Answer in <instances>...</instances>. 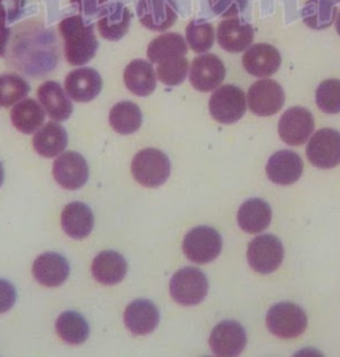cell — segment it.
I'll return each instance as SVG.
<instances>
[{
  "label": "cell",
  "mask_w": 340,
  "mask_h": 357,
  "mask_svg": "<svg viewBox=\"0 0 340 357\" xmlns=\"http://www.w3.org/2000/svg\"><path fill=\"white\" fill-rule=\"evenodd\" d=\"M94 24L87 23L82 15L61 20L59 31L64 40V55L69 66H85L95 57L98 42Z\"/></svg>",
  "instance_id": "cell-1"
},
{
  "label": "cell",
  "mask_w": 340,
  "mask_h": 357,
  "mask_svg": "<svg viewBox=\"0 0 340 357\" xmlns=\"http://www.w3.org/2000/svg\"><path fill=\"white\" fill-rule=\"evenodd\" d=\"M131 169L137 182L150 189L160 188L170 177L169 157L154 148L138 151Z\"/></svg>",
  "instance_id": "cell-2"
},
{
  "label": "cell",
  "mask_w": 340,
  "mask_h": 357,
  "mask_svg": "<svg viewBox=\"0 0 340 357\" xmlns=\"http://www.w3.org/2000/svg\"><path fill=\"white\" fill-rule=\"evenodd\" d=\"M307 315L294 303L282 302L272 305L266 316V326L274 336L295 339L307 330Z\"/></svg>",
  "instance_id": "cell-3"
},
{
  "label": "cell",
  "mask_w": 340,
  "mask_h": 357,
  "mask_svg": "<svg viewBox=\"0 0 340 357\" xmlns=\"http://www.w3.org/2000/svg\"><path fill=\"white\" fill-rule=\"evenodd\" d=\"M169 289L175 302L191 307L204 302L209 291V282L201 270L185 267L173 275Z\"/></svg>",
  "instance_id": "cell-4"
},
{
  "label": "cell",
  "mask_w": 340,
  "mask_h": 357,
  "mask_svg": "<svg viewBox=\"0 0 340 357\" xmlns=\"http://www.w3.org/2000/svg\"><path fill=\"white\" fill-rule=\"evenodd\" d=\"M185 257L197 264L216 261L222 251V238L216 229L198 226L185 235L182 242Z\"/></svg>",
  "instance_id": "cell-5"
},
{
  "label": "cell",
  "mask_w": 340,
  "mask_h": 357,
  "mask_svg": "<svg viewBox=\"0 0 340 357\" xmlns=\"http://www.w3.org/2000/svg\"><path fill=\"white\" fill-rule=\"evenodd\" d=\"M209 110L218 123L234 124L245 116L247 110L245 92L232 84L219 86L210 97Z\"/></svg>",
  "instance_id": "cell-6"
},
{
  "label": "cell",
  "mask_w": 340,
  "mask_h": 357,
  "mask_svg": "<svg viewBox=\"0 0 340 357\" xmlns=\"http://www.w3.org/2000/svg\"><path fill=\"white\" fill-rule=\"evenodd\" d=\"M285 258L282 242L272 234L254 238L247 248V261L250 267L259 274H272L276 271Z\"/></svg>",
  "instance_id": "cell-7"
},
{
  "label": "cell",
  "mask_w": 340,
  "mask_h": 357,
  "mask_svg": "<svg viewBox=\"0 0 340 357\" xmlns=\"http://www.w3.org/2000/svg\"><path fill=\"white\" fill-rule=\"evenodd\" d=\"M306 154L311 165L332 169L340 165V132L325 128L310 138Z\"/></svg>",
  "instance_id": "cell-8"
},
{
  "label": "cell",
  "mask_w": 340,
  "mask_h": 357,
  "mask_svg": "<svg viewBox=\"0 0 340 357\" xmlns=\"http://www.w3.org/2000/svg\"><path fill=\"white\" fill-rule=\"evenodd\" d=\"M285 91L281 84L265 79L253 84L247 93L249 109L260 117L276 114L285 105Z\"/></svg>",
  "instance_id": "cell-9"
},
{
  "label": "cell",
  "mask_w": 340,
  "mask_h": 357,
  "mask_svg": "<svg viewBox=\"0 0 340 357\" xmlns=\"http://www.w3.org/2000/svg\"><path fill=\"white\" fill-rule=\"evenodd\" d=\"M315 129L313 113L306 108L294 107L283 113L279 120V137L290 146H300L309 141Z\"/></svg>",
  "instance_id": "cell-10"
},
{
  "label": "cell",
  "mask_w": 340,
  "mask_h": 357,
  "mask_svg": "<svg viewBox=\"0 0 340 357\" xmlns=\"http://www.w3.org/2000/svg\"><path fill=\"white\" fill-rule=\"evenodd\" d=\"M247 344L246 331L234 320L221 321L212 331L209 345L212 352L219 357H234L241 355Z\"/></svg>",
  "instance_id": "cell-11"
},
{
  "label": "cell",
  "mask_w": 340,
  "mask_h": 357,
  "mask_svg": "<svg viewBox=\"0 0 340 357\" xmlns=\"http://www.w3.org/2000/svg\"><path fill=\"white\" fill-rule=\"evenodd\" d=\"M54 177L56 182L67 190H79L89 178V167L80 153L66 151L54 162Z\"/></svg>",
  "instance_id": "cell-12"
},
{
  "label": "cell",
  "mask_w": 340,
  "mask_h": 357,
  "mask_svg": "<svg viewBox=\"0 0 340 357\" xmlns=\"http://www.w3.org/2000/svg\"><path fill=\"white\" fill-rule=\"evenodd\" d=\"M140 23L150 31L165 32L178 19L176 0H140L137 4Z\"/></svg>",
  "instance_id": "cell-13"
},
{
  "label": "cell",
  "mask_w": 340,
  "mask_h": 357,
  "mask_svg": "<svg viewBox=\"0 0 340 357\" xmlns=\"http://www.w3.org/2000/svg\"><path fill=\"white\" fill-rule=\"evenodd\" d=\"M226 68L217 55L207 54L195 57L191 63V83L200 92H212L221 86Z\"/></svg>",
  "instance_id": "cell-14"
},
{
  "label": "cell",
  "mask_w": 340,
  "mask_h": 357,
  "mask_svg": "<svg viewBox=\"0 0 340 357\" xmlns=\"http://www.w3.org/2000/svg\"><path fill=\"white\" fill-rule=\"evenodd\" d=\"M254 39V28L237 16L228 17L219 23L217 42L219 47L230 54H239L247 50Z\"/></svg>",
  "instance_id": "cell-15"
},
{
  "label": "cell",
  "mask_w": 340,
  "mask_h": 357,
  "mask_svg": "<svg viewBox=\"0 0 340 357\" xmlns=\"http://www.w3.org/2000/svg\"><path fill=\"white\" fill-rule=\"evenodd\" d=\"M242 64L246 72L251 76L267 79L279 70L282 57L275 47L259 43L246 51L245 55L242 56Z\"/></svg>",
  "instance_id": "cell-16"
},
{
  "label": "cell",
  "mask_w": 340,
  "mask_h": 357,
  "mask_svg": "<svg viewBox=\"0 0 340 357\" xmlns=\"http://www.w3.org/2000/svg\"><path fill=\"white\" fill-rule=\"evenodd\" d=\"M64 86L69 98L73 101L89 102L100 95L103 89V79L96 69L82 67L68 73Z\"/></svg>",
  "instance_id": "cell-17"
},
{
  "label": "cell",
  "mask_w": 340,
  "mask_h": 357,
  "mask_svg": "<svg viewBox=\"0 0 340 357\" xmlns=\"http://www.w3.org/2000/svg\"><path fill=\"white\" fill-rule=\"evenodd\" d=\"M266 173L269 179L276 185H293L303 174V161L295 151H276L266 165Z\"/></svg>",
  "instance_id": "cell-18"
},
{
  "label": "cell",
  "mask_w": 340,
  "mask_h": 357,
  "mask_svg": "<svg viewBox=\"0 0 340 357\" xmlns=\"http://www.w3.org/2000/svg\"><path fill=\"white\" fill-rule=\"evenodd\" d=\"M32 274L44 287H59L67 282L69 263L63 255L45 252L36 258L32 266Z\"/></svg>",
  "instance_id": "cell-19"
},
{
  "label": "cell",
  "mask_w": 340,
  "mask_h": 357,
  "mask_svg": "<svg viewBox=\"0 0 340 357\" xmlns=\"http://www.w3.org/2000/svg\"><path fill=\"white\" fill-rule=\"evenodd\" d=\"M131 20L132 14L125 4L120 1L109 4L100 13L97 22L98 33L105 40L119 42L128 33Z\"/></svg>",
  "instance_id": "cell-20"
},
{
  "label": "cell",
  "mask_w": 340,
  "mask_h": 357,
  "mask_svg": "<svg viewBox=\"0 0 340 357\" xmlns=\"http://www.w3.org/2000/svg\"><path fill=\"white\" fill-rule=\"evenodd\" d=\"M125 327L132 333L144 336L157 328L160 323V312L154 303L138 299L131 303L124 312Z\"/></svg>",
  "instance_id": "cell-21"
},
{
  "label": "cell",
  "mask_w": 340,
  "mask_h": 357,
  "mask_svg": "<svg viewBox=\"0 0 340 357\" xmlns=\"http://www.w3.org/2000/svg\"><path fill=\"white\" fill-rule=\"evenodd\" d=\"M38 98L50 119L57 123L68 120L73 113V105L67 92L56 82H45L38 89Z\"/></svg>",
  "instance_id": "cell-22"
},
{
  "label": "cell",
  "mask_w": 340,
  "mask_h": 357,
  "mask_svg": "<svg viewBox=\"0 0 340 357\" xmlns=\"http://www.w3.org/2000/svg\"><path fill=\"white\" fill-rule=\"evenodd\" d=\"M92 275L104 286H114L123 282L128 273V263L117 251L107 250L100 252L92 261Z\"/></svg>",
  "instance_id": "cell-23"
},
{
  "label": "cell",
  "mask_w": 340,
  "mask_h": 357,
  "mask_svg": "<svg viewBox=\"0 0 340 357\" xmlns=\"http://www.w3.org/2000/svg\"><path fill=\"white\" fill-rule=\"evenodd\" d=\"M124 83L133 95L149 96L157 86V73L149 61L136 59L131 61L124 70Z\"/></svg>",
  "instance_id": "cell-24"
},
{
  "label": "cell",
  "mask_w": 340,
  "mask_h": 357,
  "mask_svg": "<svg viewBox=\"0 0 340 357\" xmlns=\"http://www.w3.org/2000/svg\"><path fill=\"white\" fill-rule=\"evenodd\" d=\"M95 217L89 207L82 202H72L61 213V227L73 239H84L91 235Z\"/></svg>",
  "instance_id": "cell-25"
},
{
  "label": "cell",
  "mask_w": 340,
  "mask_h": 357,
  "mask_svg": "<svg viewBox=\"0 0 340 357\" xmlns=\"http://www.w3.org/2000/svg\"><path fill=\"white\" fill-rule=\"evenodd\" d=\"M272 211L270 205L260 199L251 198L239 207L237 220L245 233L258 234L266 230L272 223Z\"/></svg>",
  "instance_id": "cell-26"
},
{
  "label": "cell",
  "mask_w": 340,
  "mask_h": 357,
  "mask_svg": "<svg viewBox=\"0 0 340 357\" xmlns=\"http://www.w3.org/2000/svg\"><path fill=\"white\" fill-rule=\"evenodd\" d=\"M32 144L39 155L54 158L66 151L68 145V135L61 125L52 121L41 126L35 133Z\"/></svg>",
  "instance_id": "cell-27"
},
{
  "label": "cell",
  "mask_w": 340,
  "mask_h": 357,
  "mask_svg": "<svg viewBox=\"0 0 340 357\" xmlns=\"http://www.w3.org/2000/svg\"><path fill=\"white\" fill-rule=\"evenodd\" d=\"M45 120V113L36 100L23 98L17 104H15L11 109V121L15 128L24 133L32 135L40 129Z\"/></svg>",
  "instance_id": "cell-28"
},
{
  "label": "cell",
  "mask_w": 340,
  "mask_h": 357,
  "mask_svg": "<svg viewBox=\"0 0 340 357\" xmlns=\"http://www.w3.org/2000/svg\"><path fill=\"white\" fill-rule=\"evenodd\" d=\"M109 124L120 135H133L142 125V113L135 102L121 101L109 112Z\"/></svg>",
  "instance_id": "cell-29"
},
{
  "label": "cell",
  "mask_w": 340,
  "mask_h": 357,
  "mask_svg": "<svg viewBox=\"0 0 340 357\" xmlns=\"http://www.w3.org/2000/svg\"><path fill=\"white\" fill-rule=\"evenodd\" d=\"M147 55L150 63L160 64L161 61L172 57L188 55V44L179 33H163L150 42Z\"/></svg>",
  "instance_id": "cell-30"
},
{
  "label": "cell",
  "mask_w": 340,
  "mask_h": 357,
  "mask_svg": "<svg viewBox=\"0 0 340 357\" xmlns=\"http://www.w3.org/2000/svg\"><path fill=\"white\" fill-rule=\"evenodd\" d=\"M338 11L334 0H309L302 10V16L307 27L320 31L335 23Z\"/></svg>",
  "instance_id": "cell-31"
},
{
  "label": "cell",
  "mask_w": 340,
  "mask_h": 357,
  "mask_svg": "<svg viewBox=\"0 0 340 357\" xmlns=\"http://www.w3.org/2000/svg\"><path fill=\"white\" fill-rule=\"evenodd\" d=\"M54 327L61 340L72 345L84 343L89 336L88 321L84 316L73 311H67L59 316Z\"/></svg>",
  "instance_id": "cell-32"
},
{
  "label": "cell",
  "mask_w": 340,
  "mask_h": 357,
  "mask_svg": "<svg viewBox=\"0 0 340 357\" xmlns=\"http://www.w3.org/2000/svg\"><path fill=\"white\" fill-rule=\"evenodd\" d=\"M216 39L214 28L205 19L191 20L186 27V43L193 52L206 54L212 50Z\"/></svg>",
  "instance_id": "cell-33"
},
{
  "label": "cell",
  "mask_w": 340,
  "mask_h": 357,
  "mask_svg": "<svg viewBox=\"0 0 340 357\" xmlns=\"http://www.w3.org/2000/svg\"><path fill=\"white\" fill-rule=\"evenodd\" d=\"M31 92L29 84L17 75H0V108H10Z\"/></svg>",
  "instance_id": "cell-34"
},
{
  "label": "cell",
  "mask_w": 340,
  "mask_h": 357,
  "mask_svg": "<svg viewBox=\"0 0 340 357\" xmlns=\"http://www.w3.org/2000/svg\"><path fill=\"white\" fill-rule=\"evenodd\" d=\"M189 72V61L186 56L172 57L161 61L157 67V79L168 86H177L184 83Z\"/></svg>",
  "instance_id": "cell-35"
},
{
  "label": "cell",
  "mask_w": 340,
  "mask_h": 357,
  "mask_svg": "<svg viewBox=\"0 0 340 357\" xmlns=\"http://www.w3.org/2000/svg\"><path fill=\"white\" fill-rule=\"evenodd\" d=\"M316 105L327 114L340 113V80L328 79L316 89Z\"/></svg>",
  "instance_id": "cell-36"
},
{
  "label": "cell",
  "mask_w": 340,
  "mask_h": 357,
  "mask_svg": "<svg viewBox=\"0 0 340 357\" xmlns=\"http://www.w3.org/2000/svg\"><path fill=\"white\" fill-rule=\"evenodd\" d=\"M26 7V0H0V20L4 24L16 22Z\"/></svg>",
  "instance_id": "cell-37"
},
{
  "label": "cell",
  "mask_w": 340,
  "mask_h": 357,
  "mask_svg": "<svg viewBox=\"0 0 340 357\" xmlns=\"http://www.w3.org/2000/svg\"><path fill=\"white\" fill-rule=\"evenodd\" d=\"M246 6V0H210V7L217 15L232 17Z\"/></svg>",
  "instance_id": "cell-38"
},
{
  "label": "cell",
  "mask_w": 340,
  "mask_h": 357,
  "mask_svg": "<svg viewBox=\"0 0 340 357\" xmlns=\"http://www.w3.org/2000/svg\"><path fill=\"white\" fill-rule=\"evenodd\" d=\"M16 302V289L4 279H0V314L10 311Z\"/></svg>",
  "instance_id": "cell-39"
},
{
  "label": "cell",
  "mask_w": 340,
  "mask_h": 357,
  "mask_svg": "<svg viewBox=\"0 0 340 357\" xmlns=\"http://www.w3.org/2000/svg\"><path fill=\"white\" fill-rule=\"evenodd\" d=\"M72 3L79 4V10L85 16H94L100 14L104 8L108 0H71Z\"/></svg>",
  "instance_id": "cell-40"
},
{
  "label": "cell",
  "mask_w": 340,
  "mask_h": 357,
  "mask_svg": "<svg viewBox=\"0 0 340 357\" xmlns=\"http://www.w3.org/2000/svg\"><path fill=\"white\" fill-rule=\"evenodd\" d=\"M10 28L7 27V24H4L1 20H0V57L6 55V51H7V44L10 40Z\"/></svg>",
  "instance_id": "cell-41"
},
{
  "label": "cell",
  "mask_w": 340,
  "mask_h": 357,
  "mask_svg": "<svg viewBox=\"0 0 340 357\" xmlns=\"http://www.w3.org/2000/svg\"><path fill=\"white\" fill-rule=\"evenodd\" d=\"M335 27H337V32L340 36V10L338 11V15H337V19H335Z\"/></svg>",
  "instance_id": "cell-42"
},
{
  "label": "cell",
  "mask_w": 340,
  "mask_h": 357,
  "mask_svg": "<svg viewBox=\"0 0 340 357\" xmlns=\"http://www.w3.org/2000/svg\"><path fill=\"white\" fill-rule=\"evenodd\" d=\"M3 181H4V169H3V165L0 162V188L3 185Z\"/></svg>",
  "instance_id": "cell-43"
},
{
  "label": "cell",
  "mask_w": 340,
  "mask_h": 357,
  "mask_svg": "<svg viewBox=\"0 0 340 357\" xmlns=\"http://www.w3.org/2000/svg\"><path fill=\"white\" fill-rule=\"evenodd\" d=\"M334 1H335V3H337V1H340V0H334Z\"/></svg>",
  "instance_id": "cell-44"
}]
</instances>
